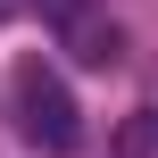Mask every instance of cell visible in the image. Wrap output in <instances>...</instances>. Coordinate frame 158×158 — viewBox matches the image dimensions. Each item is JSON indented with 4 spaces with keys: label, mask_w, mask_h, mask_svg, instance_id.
<instances>
[{
    "label": "cell",
    "mask_w": 158,
    "mask_h": 158,
    "mask_svg": "<svg viewBox=\"0 0 158 158\" xmlns=\"http://www.w3.org/2000/svg\"><path fill=\"white\" fill-rule=\"evenodd\" d=\"M8 108H17V133H25L33 150H50V158H67L75 142H83V108H75V92H67L42 58H25V67H17Z\"/></svg>",
    "instance_id": "1"
},
{
    "label": "cell",
    "mask_w": 158,
    "mask_h": 158,
    "mask_svg": "<svg viewBox=\"0 0 158 158\" xmlns=\"http://www.w3.org/2000/svg\"><path fill=\"white\" fill-rule=\"evenodd\" d=\"M108 158H158V108H133V117L117 125V142H108Z\"/></svg>",
    "instance_id": "2"
},
{
    "label": "cell",
    "mask_w": 158,
    "mask_h": 158,
    "mask_svg": "<svg viewBox=\"0 0 158 158\" xmlns=\"http://www.w3.org/2000/svg\"><path fill=\"white\" fill-rule=\"evenodd\" d=\"M67 42H75V58H83V67H117V50H125V42H117V25H100V17H83Z\"/></svg>",
    "instance_id": "3"
},
{
    "label": "cell",
    "mask_w": 158,
    "mask_h": 158,
    "mask_svg": "<svg viewBox=\"0 0 158 158\" xmlns=\"http://www.w3.org/2000/svg\"><path fill=\"white\" fill-rule=\"evenodd\" d=\"M42 8H50V17H58V25H67V33H75V25H83V17H92V0H42Z\"/></svg>",
    "instance_id": "4"
},
{
    "label": "cell",
    "mask_w": 158,
    "mask_h": 158,
    "mask_svg": "<svg viewBox=\"0 0 158 158\" xmlns=\"http://www.w3.org/2000/svg\"><path fill=\"white\" fill-rule=\"evenodd\" d=\"M8 8H17V0H0V17H8Z\"/></svg>",
    "instance_id": "5"
}]
</instances>
